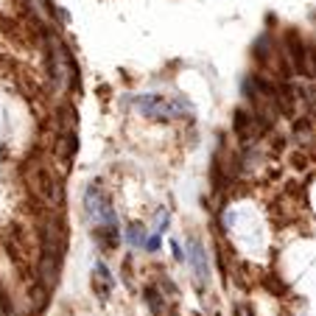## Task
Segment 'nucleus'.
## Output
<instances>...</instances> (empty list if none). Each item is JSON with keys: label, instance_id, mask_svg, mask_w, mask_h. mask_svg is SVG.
Here are the masks:
<instances>
[{"label": "nucleus", "instance_id": "7ed1b4c3", "mask_svg": "<svg viewBox=\"0 0 316 316\" xmlns=\"http://www.w3.org/2000/svg\"><path fill=\"white\" fill-rule=\"evenodd\" d=\"M188 260L193 263V269H196V277H199V283H207V277H210V266H207V252H204V246H201L196 238H190L188 241Z\"/></svg>", "mask_w": 316, "mask_h": 316}, {"label": "nucleus", "instance_id": "20e7f679", "mask_svg": "<svg viewBox=\"0 0 316 316\" xmlns=\"http://www.w3.org/2000/svg\"><path fill=\"white\" fill-rule=\"evenodd\" d=\"M92 286H98V294H110V288H112V277H110V272H107V266L103 263H98L95 266V280H92Z\"/></svg>", "mask_w": 316, "mask_h": 316}, {"label": "nucleus", "instance_id": "423d86ee", "mask_svg": "<svg viewBox=\"0 0 316 316\" xmlns=\"http://www.w3.org/2000/svg\"><path fill=\"white\" fill-rule=\"evenodd\" d=\"M157 246H160V238H157V235H154V238H148L146 249H151V252H154V249H157Z\"/></svg>", "mask_w": 316, "mask_h": 316}, {"label": "nucleus", "instance_id": "0eeeda50", "mask_svg": "<svg viewBox=\"0 0 316 316\" xmlns=\"http://www.w3.org/2000/svg\"><path fill=\"white\" fill-rule=\"evenodd\" d=\"M235 316H249V310L243 308V305H238V308H235Z\"/></svg>", "mask_w": 316, "mask_h": 316}, {"label": "nucleus", "instance_id": "f03ea898", "mask_svg": "<svg viewBox=\"0 0 316 316\" xmlns=\"http://www.w3.org/2000/svg\"><path fill=\"white\" fill-rule=\"evenodd\" d=\"M84 204H87V213L90 219H95V224L101 227H118V216H115V207H112L110 196L103 193V188L98 182H92L84 193Z\"/></svg>", "mask_w": 316, "mask_h": 316}, {"label": "nucleus", "instance_id": "39448f33", "mask_svg": "<svg viewBox=\"0 0 316 316\" xmlns=\"http://www.w3.org/2000/svg\"><path fill=\"white\" fill-rule=\"evenodd\" d=\"M129 241H132V246H146V243H148L146 227H143V224H132V230H129Z\"/></svg>", "mask_w": 316, "mask_h": 316}, {"label": "nucleus", "instance_id": "f257e3e1", "mask_svg": "<svg viewBox=\"0 0 316 316\" xmlns=\"http://www.w3.org/2000/svg\"><path fill=\"white\" fill-rule=\"evenodd\" d=\"M134 107L146 118L154 121H179V118H193V103L177 95H137Z\"/></svg>", "mask_w": 316, "mask_h": 316}]
</instances>
